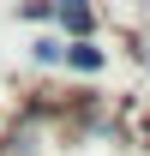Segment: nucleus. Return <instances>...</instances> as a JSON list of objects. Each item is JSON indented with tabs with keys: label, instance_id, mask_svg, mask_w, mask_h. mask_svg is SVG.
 Instances as JSON below:
<instances>
[{
	"label": "nucleus",
	"instance_id": "obj_1",
	"mask_svg": "<svg viewBox=\"0 0 150 156\" xmlns=\"http://www.w3.org/2000/svg\"><path fill=\"white\" fill-rule=\"evenodd\" d=\"M60 18H66L72 36H90V6H84V0H60Z\"/></svg>",
	"mask_w": 150,
	"mask_h": 156
},
{
	"label": "nucleus",
	"instance_id": "obj_2",
	"mask_svg": "<svg viewBox=\"0 0 150 156\" xmlns=\"http://www.w3.org/2000/svg\"><path fill=\"white\" fill-rule=\"evenodd\" d=\"M66 60H72L78 72H96V66H102V48H90V42H78V48H66Z\"/></svg>",
	"mask_w": 150,
	"mask_h": 156
}]
</instances>
